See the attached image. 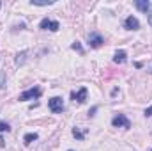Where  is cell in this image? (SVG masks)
<instances>
[{
  "label": "cell",
  "instance_id": "6da1fadb",
  "mask_svg": "<svg viewBox=\"0 0 152 151\" xmlns=\"http://www.w3.org/2000/svg\"><path fill=\"white\" fill-rule=\"evenodd\" d=\"M39 29L57 32V30L60 29V23H58V21H55V20H50V18H42V20H41V23H39Z\"/></svg>",
  "mask_w": 152,
  "mask_h": 151
},
{
  "label": "cell",
  "instance_id": "7a4b0ae2",
  "mask_svg": "<svg viewBox=\"0 0 152 151\" xmlns=\"http://www.w3.org/2000/svg\"><path fill=\"white\" fill-rule=\"evenodd\" d=\"M39 96H41V89L39 87H32V89H27L25 93H21L20 94V101H28V100H37Z\"/></svg>",
  "mask_w": 152,
  "mask_h": 151
},
{
  "label": "cell",
  "instance_id": "3957f363",
  "mask_svg": "<svg viewBox=\"0 0 152 151\" xmlns=\"http://www.w3.org/2000/svg\"><path fill=\"white\" fill-rule=\"evenodd\" d=\"M48 107H50V110L55 114L62 112L64 110V101H62V98L60 96H53V98H50L48 100Z\"/></svg>",
  "mask_w": 152,
  "mask_h": 151
},
{
  "label": "cell",
  "instance_id": "277c9868",
  "mask_svg": "<svg viewBox=\"0 0 152 151\" xmlns=\"http://www.w3.org/2000/svg\"><path fill=\"white\" fill-rule=\"evenodd\" d=\"M112 124H113L115 128H129V126H131L129 119H127L124 114H115L113 119H112Z\"/></svg>",
  "mask_w": 152,
  "mask_h": 151
},
{
  "label": "cell",
  "instance_id": "5b68a950",
  "mask_svg": "<svg viewBox=\"0 0 152 151\" xmlns=\"http://www.w3.org/2000/svg\"><path fill=\"white\" fill-rule=\"evenodd\" d=\"M103 43H104V39L99 32H90L88 34V44L92 48H99V46H103Z\"/></svg>",
  "mask_w": 152,
  "mask_h": 151
},
{
  "label": "cell",
  "instance_id": "8992f818",
  "mask_svg": "<svg viewBox=\"0 0 152 151\" xmlns=\"http://www.w3.org/2000/svg\"><path fill=\"white\" fill-rule=\"evenodd\" d=\"M124 27H126L127 30H138V29H140V21H138V18H134V16H127L126 21H124Z\"/></svg>",
  "mask_w": 152,
  "mask_h": 151
},
{
  "label": "cell",
  "instance_id": "52a82bcc",
  "mask_svg": "<svg viewBox=\"0 0 152 151\" xmlns=\"http://www.w3.org/2000/svg\"><path fill=\"white\" fill-rule=\"evenodd\" d=\"M87 87H81L80 91H75V93H71V100H75L78 103H83L85 100H87Z\"/></svg>",
  "mask_w": 152,
  "mask_h": 151
},
{
  "label": "cell",
  "instance_id": "ba28073f",
  "mask_svg": "<svg viewBox=\"0 0 152 151\" xmlns=\"http://www.w3.org/2000/svg\"><path fill=\"white\" fill-rule=\"evenodd\" d=\"M134 7L138 9V11H142V13H149L152 7L151 2H147V0H136L134 2Z\"/></svg>",
  "mask_w": 152,
  "mask_h": 151
},
{
  "label": "cell",
  "instance_id": "9c48e42d",
  "mask_svg": "<svg viewBox=\"0 0 152 151\" xmlns=\"http://www.w3.org/2000/svg\"><path fill=\"white\" fill-rule=\"evenodd\" d=\"M27 57H28V50H23V52H20V53L16 55V59H14L16 66H23V64L27 62Z\"/></svg>",
  "mask_w": 152,
  "mask_h": 151
},
{
  "label": "cell",
  "instance_id": "30bf717a",
  "mask_svg": "<svg viewBox=\"0 0 152 151\" xmlns=\"http://www.w3.org/2000/svg\"><path fill=\"white\" fill-rule=\"evenodd\" d=\"M126 59H127V53H126L124 50H117V52H115V57H113L115 62L122 64V62H126Z\"/></svg>",
  "mask_w": 152,
  "mask_h": 151
},
{
  "label": "cell",
  "instance_id": "8fae6325",
  "mask_svg": "<svg viewBox=\"0 0 152 151\" xmlns=\"http://www.w3.org/2000/svg\"><path fill=\"white\" fill-rule=\"evenodd\" d=\"M55 0H30V5H37V7H44V5H51Z\"/></svg>",
  "mask_w": 152,
  "mask_h": 151
},
{
  "label": "cell",
  "instance_id": "7c38bea8",
  "mask_svg": "<svg viewBox=\"0 0 152 151\" xmlns=\"http://www.w3.org/2000/svg\"><path fill=\"white\" fill-rule=\"evenodd\" d=\"M85 133H87V130H81V128H73V135H75L78 141H83V139H85Z\"/></svg>",
  "mask_w": 152,
  "mask_h": 151
},
{
  "label": "cell",
  "instance_id": "4fadbf2b",
  "mask_svg": "<svg viewBox=\"0 0 152 151\" xmlns=\"http://www.w3.org/2000/svg\"><path fill=\"white\" fill-rule=\"evenodd\" d=\"M34 141H37V133H25V137H23L25 144H32Z\"/></svg>",
  "mask_w": 152,
  "mask_h": 151
},
{
  "label": "cell",
  "instance_id": "5bb4252c",
  "mask_svg": "<svg viewBox=\"0 0 152 151\" xmlns=\"http://www.w3.org/2000/svg\"><path fill=\"white\" fill-rule=\"evenodd\" d=\"M71 48L76 50V52H80V53H83V46H81V43H80V41H75V43L71 44Z\"/></svg>",
  "mask_w": 152,
  "mask_h": 151
},
{
  "label": "cell",
  "instance_id": "9a60e30c",
  "mask_svg": "<svg viewBox=\"0 0 152 151\" xmlns=\"http://www.w3.org/2000/svg\"><path fill=\"white\" fill-rule=\"evenodd\" d=\"M5 78H7V76H5V73H4V71H0V91L5 87Z\"/></svg>",
  "mask_w": 152,
  "mask_h": 151
},
{
  "label": "cell",
  "instance_id": "2e32d148",
  "mask_svg": "<svg viewBox=\"0 0 152 151\" xmlns=\"http://www.w3.org/2000/svg\"><path fill=\"white\" fill-rule=\"evenodd\" d=\"M9 130H11V126H9L7 123H4V121H0V133H2V132H9Z\"/></svg>",
  "mask_w": 152,
  "mask_h": 151
},
{
  "label": "cell",
  "instance_id": "e0dca14e",
  "mask_svg": "<svg viewBox=\"0 0 152 151\" xmlns=\"http://www.w3.org/2000/svg\"><path fill=\"white\" fill-rule=\"evenodd\" d=\"M145 115H147V117H151L152 115V105L149 107V109H145Z\"/></svg>",
  "mask_w": 152,
  "mask_h": 151
},
{
  "label": "cell",
  "instance_id": "ac0fdd59",
  "mask_svg": "<svg viewBox=\"0 0 152 151\" xmlns=\"http://www.w3.org/2000/svg\"><path fill=\"white\" fill-rule=\"evenodd\" d=\"M96 112H97V107H92V109L88 110V115H94Z\"/></svg>",
  "mask_w": 152,
  "mask_h": 151
},
{
  "label": "cell",
  "instance_id": "d6986e66",
  "mask_svg": "<svg viewBox=\"0 0 152 151\" xmlns=\"http://www.w3.org/2000/svg\"><path fill=\"white\" fill-rule=\"evenodd\" d=\"M147 14H149V23H151V25H152V7H151V11H149Z\"/></svg>",
  "mask_w": 152,
  "mask_h": 151
},
{
  "label": "cell",
  "instance_id": "ffe728a7",
  "mask_svg": "<svg viewBox=\"0 0 152 151\" xmlns=\"http://www.w3.org/2000/svg\"><path fill=\"white\" fill-rule=\"evenodd\" d=\"M4 146H5V142H4V137L0 135V148H4Z\"/></svg>",
  "mask_w": 152,
  "mask_h": 151
},
{
  "label": "cell",
  "instance_id": "44dd1931",
  "mask_svg": "<svg viewBox=\"0 0 152 151\" xmlns=\"http://www.w3.org/2000/svg\"><path fill=\"white\" fill-rule=\"evenodd\" d=\"M0 7H2V2H0Z\"/></svg>",
  "mask_w": 152,
  "mask_h": 151
},
{
  "label": "cell",
  "instance_id": "7402d4cb",
  "mask_svg": "<svg viewBox=\"0 0 152 151\" xmlns=\"http://www.w3.org/2000/svg\"><path fill=\"white\" fill-rule=\"evenodd\" d=\"M69 151H73V150H69Z\"/></svg>",
  "mask_w": 152,
  "mask_h": 151
}]
</instances>
